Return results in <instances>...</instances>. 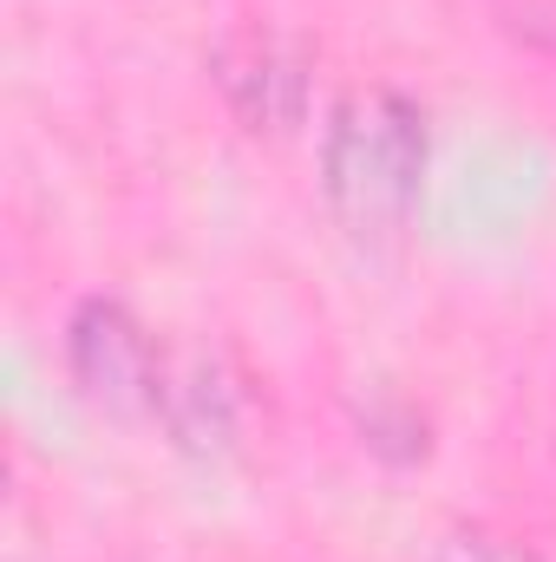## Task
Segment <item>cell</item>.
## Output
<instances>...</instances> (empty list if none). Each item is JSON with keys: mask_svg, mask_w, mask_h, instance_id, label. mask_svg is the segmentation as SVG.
<instances>
[{"mask_svg": "<svg viewBox=\"0 0 556 562\" xmlns=\"http://www.w3.org/2000/svg\"><path fill=\"white\" fill-rule=\"evenodd\" d=\"M164 438L184 451V458H230L236 438H243V400H236V380L223 373L216 353L190 347V353H170L164 360V386H157V419Z\"/></svg>", "mask_w": 556, "mask_h": 562, "instance_id": "4", "label": "cell"}, {"mask_svg": "<svg viewBox=\"0 0 556 562\" xmlns=\"http://www.w3.org/2000/svg\"><path fill=\"white\" fill-rule=\"evenodd\" d=\"M432 562H544V557H537V550H524L518 537L491 530V524H452Z\"/></svg>", "mask_w": 556, "mask_h": 562, "instance_id": "6", "label": "cell"}, {"mask_svg": "<svg viewBox=\"0 0 556 562\" xmlns=\"http://www.w3.org/2000/svg\"><path fill=\"white\" fill-rule=\"evenodd\" d=\"M164 347L119 294H86L66 314V380L73 393L119 425L157 419V386H164Z\"/></svg>", "mask_w": 556, "mask_h": 562, "instance_id": "3", "label": "cell"}, {"mask_svg": "<svg viewBox=\"0 0 556 562\" xmlns=\"http://www.w3.org/2000/svg\"><path fill=\"white\" fill-rule=\"evenodd\" d=\"M432 164V132L419 99L400 86H347L321 125V203L360 243H393L419 210V183Z\"/></svg>", "mask_w": 556, "mask_h": 562, "instance_id": "1", "label": "cell"}, {"mask_svg": "<svg viewBox=\"0 0 556 562\" xmlns=\"http://www.w3.org/2000/svg\"><path fill=\"white\" fill-rule=\"evenodd\" d=\"M360 445H367L374 458H387V464H419V458L432 451L425 419H419L407 400H387V393L360 406Z\"/></svg>", "mask_w": 556, "mask_h": 562, "instance_id": "5", "label": "cell"}, {"mask_svg": "<svg viewBox=\"0 0 556 562\" xmlns=\"http://www.w3.org/2000/svg\"><path fill=\"white\" fill-rule=\"evenodd\" d=\"M210 86L249 138H294L314 112V46L276 20H236L210 46Z\"/></svg>", "mask_w": 556, "mask_h": 562, "instance_id": "2", "label": "cell"}]
</instances>
